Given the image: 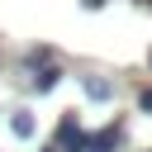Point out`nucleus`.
Wrapping results in <instances>:
<instances>
[{
  "label": "nucleus",
  "instance_id": "f03ea898",
  "mask_svg": "<svg viewBox=\"0 0 152 152\" xmlns=\"http://www.w3.org/2000/svg\"><path fill=\"white\" fill-rule=\"evenodd\" d=\"M10 128H14V138H33V114H28V109H19V114L10 119Z\"/></svg>",
  "mask_w": 152,
  "mask_h": 152
},
{
  "label": "nucleus",
  "instance_id": "7ed1b4c3",
  "mask_svg": "<svg viewBox=\"0 0 152 152\" xmlns=\"http://www.w3.org/2000/svg\"><path fill=\"white\" fill-rule=\"evenodd\" d=\"M86 95H90V100H109V95H114V86H109V81H95V76H86Z\"/></svg>",
  "mask_w": 152,
  "mask_h": 152
},
{
  "label": "nucleus",
  "instance_id": "f257e3e1",
  "mask_svg": "<svg viewBox=\"0 0 152 152\" xmlns=\"http://www.w3.org/2000/svg\"><path fill=\"white\" fill-rule=\"evenodd\" d=\"M119 138H124V128H119V124H109V128H100V133H90V138H86V152H114V147H119Z\"/></svg>",
  "mask_w": 152,
  "mask_h": 152
},
{
  "label": "nucleus",
  "instance_id": "20e7f679",
  "mask_svg": "<svg viewBox=\"0 0 152 152\" xmlns=\"http://www.w3.org/2000/svg\"><path fill=\"white\" fill-rule=\"evenodd\" d=\"M57 76H62L57 66H43V71L33 76V86H38V90H52V86H57Z\"/></svg>",
  "mask_w": 152,
  "mask_h": 152
}]
</instances>
